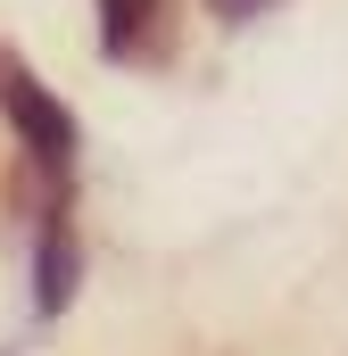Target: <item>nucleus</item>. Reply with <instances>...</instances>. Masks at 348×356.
Here are the masks:
<instances>
[{
	"mask_svg": "<svg viewBox=\"0 0 348 356\" xmlns=\"http://www.w3.org/2000/svg\"><path fill=\"white\" fill-rule=\"evenodd\" d=\"M0 116H8V133H17V149L42 166L50 182L75 175V149H84V133H75V108L58 99V91L42 83L17 50H0Z\"/></svg>",
	"mask_w": 348,
	"mask_h": 356,
	"instance_id": "1",
	"label": "nucleus"
},
{
	"mask_svg": "<svg viewBox=\"0 0 348 356\" xmlns=\"http://www.w3.org/2000/svg\"><path fill=\"white\" fill-rule=\"evenodd\" d=\"M75 282H84V249H75V224H67V182L50 191L42 207V232H33V315L58 323L75 307Z\"/></svg>",
	"mask_w": 348,
	"mask_h": 356,
	"instance_id": "2",
	"label": "nucleus"
},
{
	"mask_svg": "<svg viewBox=\"0 0 348 356\" xmlns=\"http://www.w3.org/2000/svg\"><path fill=\"white\" fill-rule=\"evenodd\" d=\"M166 17L174 0H100V58H166Z\"/></svg>",
	"mask_w": 348,
	"mask_h": 356,
	"instance_id": "3",
	"label": "nucleus"
},
{
	"mask_svg": "<svg viewBox=\"0 0 348 356\" xmlns=\"http://www.w3.org/2000/svg\"><path fill=\"white\" fill-rule=\"evenodd\" d=\"M199 8H207L216 25H258V17H274V8H282V0H199Z\"/></svg>",
	"mask_w": 348,
	"mask_h": 356,
	"instance_id": "4",
	"label": "nucleus"
}]
</instances>
